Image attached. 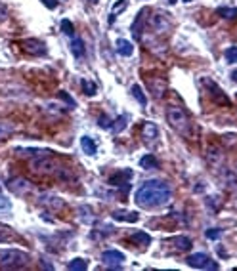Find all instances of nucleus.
I'll list each match as a JSON object with an SVG mask.
<instances>
[{
    "label": "nucleus",
    "mask_w": 237,
    "mask_h": 271,
    "mask_svg": "<svg viewBox=\"0 0 237 271\" xmlns=\"http://www.w3.org/2000/svg\"><path fill=\"white\" fill-rule=\"evenodd\" d=\"M168 2H170V4H176L178 0H168Z\"/></svg>",
    "instance_id": "e433bc0d"
},
{
    "label": "nucleus",
    "mask_w": 237,
    "mask_h": 271,
    "mask_svg": "<svg viewBox=\"0 0 237 271\" xmlns=\"http://www.w3.org/2000/svg\"><path fill=\"white\" fill-rule=\"evenodd\" d=\"M111 216H113V220H117V222H126V224H136V222L140 220L138 212H128V210H115Z\"/></svg>",
    "instance_id": "4468645a"
},
{
    "label": "nucleus",
    "mask_w": 237,
    "mask_h": 271,
    "mask_svg": "<svg viewBox=\"0 0 237 271\" xmlns=\"http://www.w3.org/2000/svg\"><path fill=\"white\" fill-rule=\"evenodd\" d=\"M126 6H128V2L126 0H117L115 4H113V8H111V14H109V23H113L115 19H117V15L120 12H124L126 10Z\"/></svg>",
    "instance_id": "6ab92c4d"
},
{
    "label": "nucleus",
    "mask_w": 237,
    "mask_h": 271,
    "mask_svg": "<svg viewBox=\"0 0 237 271\" xmlns=\"http://www.w3.org/2000/svg\"><path fill=\"white\" fill-rule=\"evenodd\" d=\"M31 168L39 174H54L58 172V162L54 157H50V153H46V155H39L37 158H33Z\"/></svg>",
    "instance_id": "20e7f679"
},
{
    "label": "nucleus",
    "mask_w": 237,
    "mask_h": 271,
    "mask_svg": "<svg viewBox=\"0 0 237 271\" xmlns=\"http://www.w3.org/2000/svg\"><path fill=\"white\" fill-rule=\"evenodd\" d=\"M130 92H132V96L136 98V101L142 105V107H146L148 105V98L144 96V92H142V88H140V84H132V88H130Z\"/></svg>",
    "instance_id": "393cba45"
},
{
    "label": "nucleus",
    "mask_w": 237,
    "mask_h": 271,
    "mask_svg": "<svg viewBox=\"0 0 237 271\" xmlns=\"http://www.w3.org/2000/svg\"><path fill=\"white\" fill-rule=\"evenodd\" d=\"M203 84H205V88H207L208 98L214 101L216 105H224V107H230V98L226 96V92H224L222 88L216 84L214 80H210V78H203Z\"/></svg>",
    "instance_id": "39448f33"
},
{
    "label": "nucleus",
    "mask_w": 237,
    "mask_h": 271,
    "mask_svg": "<svg viewBox=\"0 0 237 271\" xmlns=\"http://www.w3.org/2000/svg\"><path fill=\"white\" fill-rule=\"evenodd\" d=\"M218 15H222L224 19H236L237 8H218Z\"/></svg>",
    "instance_id": "c85d7f7f"
},
{
    "label": "nucleus",
    "mask_w": 237,
    "mask_h": 271,
    "mask_svg": "<svg viewBox=\"0 0 237 271\" xmlns=\"http://www.w3.org/2000/svg\"><path fill=\"white\" fill-rule=\"evenodd\" d=\"M71 52H73L75 57H82L84 56V40L82 39H77V37H73L71 39Z\"/></svg>",
    "instance_id": "aec40b11"
},
{
    "label": "nucleus",
    "mask_w": 237,
    "mask_h": 271,
    "mask_svg": "<svg viewBox=\"0 0 237 271\" xmlns=\"http://www.w3.org/2000/svg\"><path fill=\"white\" fill-rule=\"evenodd\" d=\"M82 90H84V94H86V96H94L98 88H96V84H94L90 78H84V80H82Z\"/></svg>",
    "instance_id": "c756f323"
},
{
    "label": "nucleus",
    "mask_w": 237,
    "mask_h": 271,
    "mask_svg": "<svg viewBox=\"0 0 237 271\" xmlns=\"http://www.w3.org/2000/svg\"><path fill=\"white\" fill-rule=\"evenodd\" d=\"M31 256L27 252H21L17 248H6L0 250V268L2 270H19L29 264Z\"/></svg>",
    "instance_id": "f03ea898"
},
{
    "label": "nucleus",
    "mask_w": 237,
    "mask_h": 271,
    "mask_svg": "<svg viewBox=\"0 0 237 271\" xmlns=\"http://www.w3.org/2000/svg\"><path fill=\"white\" fill-rule=\"evenodd\" d=\"M21 48H23V52H27L31 56H46V52H48L46 44L39 39H25L21 42Z\"/></svg>",
    "instance_id": "6e6552de"
},
{
    "label": "nucleus",
    "mask_w": 237,
    "mask_h": 271,
    "mask_svg": "<svg viewBox=\"0 0 237 271\" xmlns=\"http://www.w3.org/2000/svg\"><path fill=\"white\" fill-rule=\"evenodd\" d=\"M224 57H226L228 63H237V46H230V48H226Z\"/></svg>",
    "instance_id": "bb28decb"
},
{
    "label": "nucleus",
    "mask_w": 237,
    "mask_h": 271,
    "mask_svg": "<svg viewBox=\"0 0 237 271\" xmlns=\"http://www.w3.org/2000/svg\"><path fill=\"white\" fill-rule=\"evenodd\" d=\"M186 262H188V266H192V268H199V270H216V268H218V264H216L210 256L203 254V252L192 254Z\"/></svg>",
    "instance_id": "423d86ee"
},
{
    "label": "nucleus",
    "mask_w": 237,
    "mask_h": 271,
    "mask_svg": "<svg viewBox=\"0 0 237 271\" xmlns=\"http://www.w3.org/2000/svg\"><path fill=\"white\" fill-rule=\"evenodd\" d=\"M15 126L12 122H6V120H0V142H4L6 138H10L14 134Z\"/></svg>",
    "instance_id": "5701e85b"
},
{
    "label": "nucleus",
    "mask_w": 237,
    "mask_h": 271,
    "mask_svg": "<svg viewBox=\"0 0 237 271\" xmlns=\"http://www.w3.org/2000/svg\"><path fill=\"white\" fill-rule=\"evenodd\" d=\"M205 157H207V162L210 164V166H218V164H222L224 153H222L220 147H216V145H208Z\"/></svg>",
    "instance_id": "f8f14e48"
},
{
    "label": "nucleus",
    "mask_w": 237,
    "mask_h": 271,
    "mask_svg": "<svg viewBox=\"0 0 237 271\" xmlns=\"http://www.w3.org/2000/svg\"><path fill=\"white\" fill-rule=\"evenodd\" d=\"M6 186H8V189H10L12 193H15V195H27L29 191H33V184H31L29 180L21 178V176L10 178V180L6 182Z\"/></svg>",
    "instance_id": "0eeeda50"
},
{
    "label": "nucleus",
    "mask_w": 237,
    "mask_h": 271,
    "mask_svg": "<svg viewBox=\"0 0 237 271\" xmlns=\"http://www.w3.org/2000/svg\"><path fill=\"white\" fill-rule=\"evenodd\" d=\"M205 235H207V239H218V237H222V229H208L205 231Z\"/></svg>",
    "instance_id": "2f4dec72"
},
{
    "label": "nucleus",
    "mask_w": 237,
    "mask_h": 271,
    "mask_svg": "<svg viewBox=\"0 0 237 271\" xmlns=\"http://www.w3.org/2000/svg\"><path fill=\"white\" fill-rule=\"evenodd\" d=\"M6 19H8V8L0 2V23H2V21H6Z\"/></svg>",
    "instance_id": "473e14b6"
},
{
    "label": "nucleus",
    "mask_w": 237,
    "mask_h": 271,
    "mask_svg": "<svg viewBox=\"0 0 237 271\" xmlns=\"http://www.w3.org/2000/svg\"><path fill=\"white\" fill-rule=\"evenodd\" d=\"M149 88H151L155 98H163L164 90H166V82H164V78H149Z\"/></svg>",
    "instance_id": "2eb2a0df"
},
{
    "label": "nucleus",
    "mask_w": 237,
    "mask_h": 271,
    "mask_svg": "<svg viewBox=\"0 0 237 271\" xmlns=\"http://www.w3.org/2000/svg\"><path fill=\"white\" fill-rule=\"evenodd\" d=\"M166 122L176 130L178 134L190 136L192 120H190V116L186 115V111H184L182 107H168V109H166Z\"/></svg>",
    "instance_id": "7ed1b4c3"
},
{
    "label": "nucleus",
    "mask_w": 237,
    "mask_h": 271,
    "mask_svg": "<svg viewBox=\"0 0 237 271\" xmlns=\"http://www.w3.org/2000/svg\"><path fill=\"white\" fill-rule=\"evenodd\" d=\"M126 122H128V116H126V115H120L115 122H111V124H113L111 130H113L115 134H118V132H122V130L126 128Z\"/></svg>",
    "instance_id": "a878e982"
},
{
    "label": "nucleus",
    "mask_w": 237,
    "mask_h": 271,
    "mask_svg": "<svg viewBox=\"0 0 237 271\" xmlns=\"http://www.w3.org/2000/svg\"><path fill=\"white\" fill-rule=\"evenodd\" d=\"M42 4H44L46 8H50V10H56V8H58V0H42Z\"/></svg>",
    "instance_id": "72a5a7b5"
},
{
    "label": "nucleus",
    "mask_w": 237,
    "mask_h": 271,
    "mask_svg": "<svg viewBox=\"0 0 237 271\" xmlns=\"http://www.w3.org/2000/svg\"><path fill=\"white\" fill-rule=\"evenodd\" d=\"M130 241L140 244V246H148V244L151 243V235L146 233V231H134L132 235H130Z\"/></svg>",
    "instance_id": "a211bd4d"
},
{
    "label": "nucleus",
    "mask_w": 237,
    "mask_h": 271,
    "mask_svg": "<svg viewBox=\"0 0 237 271\" xmlns=\"http://www.w3.org/2000/svg\"><path fill=\"white\" fill-rule=\"evenodd\" d=\"M61 31H63L65 37H71V39L75 37V25L69 19H63V21H61Z\"/></svg>",
    "instance_id": "cd10ccee"
},
{
    "label": "nucleus",
    "mask_w": 237,
    "mask_h": 271,
    "mask_svg": "<svg viewBox=\"0 0 237 271\" xmlns=\"http://www.w3.org/2000/svg\"><path fill=\"white\" fill-rule=\"evenodd\" d=\"M8 210H10V200L4 197L2 187H0V212H8Z\"/></svg>",
    "instance_id": "7c9ffc66"
},
{
    "label": "nucleus",
    "mask_w": 237,
    "mask_h": 271,
    "mask_svg": "<svg viewBox=\"0 0 237 271\" xmlns=\"http://www.w3.org/2000/svg\"><path fill=\"white\" fill-rule=\"evenodd\" d=\"M71 271H84L88 270V260L86 258H75L69 262V266H67Z\"/></svg>",
    "instance_id": "4be33fe9"
},
{
    "label": "nucleus",
    "mask_w": 237,
    "mask_h": 271,
    "mask_svg": "<svg viewBox=\"0 0 237 271\" xmlns=\"http://www.w3.org/2000/svg\"><path fill=\"white\" fill-rule=\"evenodd\" d=\"M149 23H151V27L155 29L157 33H166L168 29L172 27V21H170V19H168V15L163 14V12H161V14L153 15V17L149 19Z\"/></svg>",
    "instance_id": "9d476101"
},
{
    "label": "nucleus",
    "mask_w": 237,
    "mask_h": 271,
    "mask_svg": "<svg viewBox=\"0 0 237 271\" xmlns=\"http://www.w3.org/2000/svg\"><path fill=\"white\" fill-rule=\"evenodd\" d=\"M102 262H104L105 266H109V268H120V264L124 262V254L120 250L111 248V250H105L104 254H102Z\"/></svg>",
    "instance_id": "1a4fd4ad"
},
{
    "label": "nucleus",
    "mask_w": 237,
    "mask_h": 271,
    "mask_svg": "<svg viewBox=\"0 0 237 271\" xmlns=\"http://www.w3.org/2000/svg\"><path fill=\"white\" fill-rule=\"evenodd\" d=\"M142 138L146 143H155L159 140V126L151 120H146L142 126Z\"/></svg>",
    "instance_id": "9b49d317"
},
{
    "label": "nucleus",
    "mask_w": 237,
    "mask_h": 271,
    "mask_svg": "<svg viewBox=\"0 0 237 271\" xmlns=\"http://www.w3.org/2000/svg\"><path fill=\"white\" fill-rule=\"evenodd\" d=\"M140 166L146 168V170H155V168H159V160L153 155H144L140 158Z\"/></svg>",
    "instance_id": "412c9836"
},
{
    "label": "nucleus",
    "mask_w": 237,
    "mask_h": 271,
    "mask_svg": "<svg viewBox=\"0 0 237 271\" xmlns=\"http://www.w3.org/2000/svg\"><path fill=\"white\" fill-rule=\"evenodd\" d=\"M115 48H117L118 54L124 57H130L134 54V44L130 40H126V39H118L115 42Z\"/></svg>",
    "instance_id": "dca6fc26"
},
{
    "label": "nucleus",
    "mask_w": 237,
    "mask_h": 271,
    "mask_svg": "<svg viewBox=\"0 0 237 271\" xmlns=\"http://www.w3.org/2000/svg\"><path fill=\"white\" fill-rule=\"evenodd\" d=\"M90 2H92V4H96V2H98V0H90Z\"/></svg>",
    "instance_id": "4c0bfd02"
},
{
    "label": "nucleus",
    "mask_w": 237,
    "mask_h": 271,
    "mask_svg": "<svg viewBox=\"0 0 237 271\" xmlns=\"http://www.w3.org/2000/svg\"><path fill=\"white\" fill-rule=\"evenodd\" d=\"M174 244H176L178 250H190L192 248V239L186 237V235H178V237H174Z\"/></svg>",
    "instance_id": "b1692460"
},
{
    "label": "nucleus",
    "mask_w": 237,
    "mask_h": 271,
    "mask_svg": "<svg viewBox=\"0 0 237 271\" xmlns=\"http://www.w3.org/2000/svg\"><path fill=\"white\" fill-rule=\"evenodd\" d=\"M184 2H190V0H184Z\"/></svg>",
    "instance_id": "58836bf2"
},
{
    "label": "nucleus",
    "mask_w": 237,
    "mask_h": 271,
    "mask_svg": "<svg viewBox=\"0 0 237 271\" xmlns=\"http://www.w3.org/2000/svg\"><path fill=\"white\" fill-rule=\"evenodd\" d=\"M59 98H63V100L67 101V103H69V105H71V107H75V105H77V103H75V100H73V98H71V96H67V94H65V92H59Z\"/></svg>",
    "instance_id": "f704fd0d"
},
{
    "label": "nucleus",
    "mask_w": 237,
    "mask_h": 271,
    "mask_svg": "<svg viewBox=\"0 0 237 271\" xmlns=\"http://www.w3.org/2000/svg\"><path fill=\"white\" fill-rule=\"evenodd\" d=\"M170 200H172V189L163 180L144 182L134 195V202L140 208H157V206L168 204Z\"/></svg>",
    "instance_id": "f257e3e1"
},
{
    "label": "nucleus",
    "mask_w": 237,
    "mask_h": 271,
    "mask_svg": "<svg viewBox=\"0 0 237 271\" xmlns=\"http://www.w3.org/2000/svg\"><path fill=\"white\" fill-rule=\"evenodd\" d=\"M130 180H132V170H122V172L113 174V176L109 178V184L115 187H126L130 184Z\"/></svg>",
    "instance_id": "ddd939ff"
},
{
    "label": "nucleus",
    "mask_w": 237,
    "mask_h": 271,
    "mask_svg": "<svg viewBox=\"0 0 237 271\" xmlns=\"http://www.w3.org/2000/svg\"><path fill=\"white\" fill-rule=\"evenodd\" d=\"M80 147H82V151H84V155H96V151H98V147H96V143L94 140L90 138V136H82L80 138Z\"/></svg>",
    "instance_id": "f3484780"
},
{
    "label": "nucleus",
    "mask_w": 237,
    "mask_h": 271,
    "mask_svg": "<svg viewBox=\"0 0 237 271\" xmlns=\"http://www.w3.org/2000/svg\"><path fill=\"white\" fill-rule=\"evenodd\" d=\"M232 80H236V82H237V71L232 73Z\"/></svg>",
    "instance_id": "c9c22d12"
}]
</instances>
